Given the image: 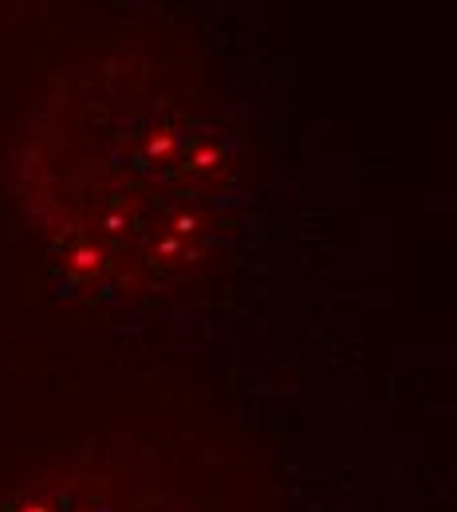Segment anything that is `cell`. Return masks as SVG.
I'll return each mask as SVG.
<instances>
[{
    "instance_id": "obj_2",
    "label": "cell",
    "mask_w": 457,
    "mask_h": 512,
    "mask_svg": "<svg viewBox=\"0 0 457 512\" xmlns=\"http://www.w3.org/2000/svg\"><path fill=\"white\" fill-rule=\"evenodd\" d=\"M0 512H217V505L150 457L83 453L0 489Z\"/></svg>"
},
{
    "instance_id": "obj_1",
    "label": "cell",
    "mask_w": 457,
    "mask_h": 512,
    "mask_svg": "<svg viewBox=\"0 0 457 512\" xmlns=\"http://www.w3.org/2000/svg\"><path fill=\"white\" fill-rule=\"evenodd\" d=\"M16 193L71 280L115 304H154L225 249L237 154L186 79L131 56L95 60L32 115Z\"/></svg>"
}]
</instances>
